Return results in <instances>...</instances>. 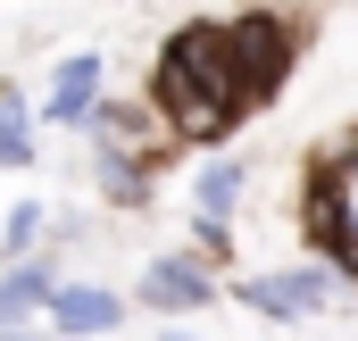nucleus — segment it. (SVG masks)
Wrapping results in <instances>:
<instances>
[{
	"label": "nucleus",
	"mask_w": 358,
	"mask_h": 341,
	"mask_svg": "<svg viewBox=\"0 0 358 341\" xmlns=\"http://www.w3.org/2000/svg\"><path fill=\"white\" fill-rule=\"evenodd\" d=\"M242 50H250V17H242V25H192V34L167 42V59H159V100L176 108V125L225 133V125L267 92L259 75H234Z\"/></svg>",
	"instance_id": "f257e3e1"
},
{
	"label": "nucleus",
	"mask_w": 358,
	"mask_h": 341,
	"mask_svg": "<svg viewBox=\"0 0 358 341\" xmlns=\"http://www.w3.org/2000/svg\"><path fill=\"white\" fill-rule=\"evenodd\" d=\"M242 300L267 308V317H300V308H325L334 283L325 275H259V283H242Z\"/></svg>",
	"instance_id": "f03ea898"
},
{
	"label": "nucleus",
	"mask_w": 358,
	"mask_h": 341,
	"mask_svg": "<svg viewBox=\"0 0 358 341\" xmlns=\"http://www.w3.org/2000/svg\"><path fill=\"white\" fill-rule=\"evenodd\" d=\"M50 308H59V333H108V325L125 317V300H117V291H92V283L50 291Z\"/></svg>",
	"instance_id": "7ed1b4c3"
},
{
	"label": "nucleus",
	"mask_w": 358,
	"mask_h": 341,
	"mask_svg": "<svg viewBox=\"0 0 358 341\" xmlns=\"http://www.w3.org/2000/svg\"><path fill=\"white\" fill-rule=\"evenodd\" d=\"M142 300H159V308H200V300H208V275H200L192 258H159V266L142 275Z\"/></svg>",
	"instance_id": "20e7f679"
},
{
	"label": "nucleus",
	"mask_w": 358,
	"mask_h": 341,
	"mask_svg": "<svg viewBox=\"0 0 358 341\" xmlns=\"http://www.w3.org/2000/svg\"><path fill=\"white\" fill-rule=\"evenodd\" d=\"M92 92H100V59H92V50H76V59L59 67V84H50V117H59V125H67V117H84Z\"/></svg>",
	"instance_id": "39448f33"
},
{
	"label": "nucleus",
	"mask_w": 358,
	"mask_h": 341,
	"mask_svg": "<svg viewBox=\"0 0 358 341\" xmlns=\"http://www.w3.org/2000/svg\"><path fill=\"white\" fill-rule=\"evenodd\" d=\"M334 242L358 258V150L334 167Z\"/></svg>",
	"instance_id": "423d86ee"
},
{
	"label": "nucleus",
	"mask_w": 358,
	"mask_h": 341,
	"mask_svg": "<svg viewBox=\"0 0 358 341\" xmlns=\"http://www.w3.org/2000/svg\"><path fill=\"white\" fill-rule=\"evenodd\" d=\"M50 291H59V283H50V266H17V275L0 283V325H8V317H25V308H42Z\"/></svg>",
	"instance_id": "0eeeda50"
},
{
	"label": "nucleus",
	"mask_w": 358,
	"mask_h": 341,
	"mask_svg": "<svg viewBox=\"0 0 358 341\" xmlns=\"http://www.w3.org/2000/svg\"><path fill=\"white\" fill-rule=\"evenodd\" d=\"M34 159V142H25V108H17V92H0V167H25Z\"/></svg>",
	"instance_id": "6e6552de"
},
{
	"label": "nucleus",
	"mask_w": 358,
	"mask_h": 341,
	"mask_svg": "<svg viewBox=\"0 0 358 341\" xmlns=\"http://www.w3.org/2000/svg\"><path fill=\"white\" fill-rule=\"evenodd\" d=\"M234 191H242V167H208V175H200V208H208V217H225Z\"/></svg>",
	"instance_id": "1a4fd4ad"
},
{
	"label": "nucleus",
	"mask_w": 358,
	"mask_h": 341,
	"mask_svg": "<svg viewBox=\"0 0 358 341\" xmlns=\"http://www.w3.org/2000/svg\"><path fill=\"white\" fill-rule=\"evenodd\" d=\"M167 341H183V333H167Z\"/></svg>",
	"instance_id": "9d476101"
}]
</instances>
